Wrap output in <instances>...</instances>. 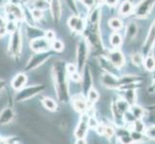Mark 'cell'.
<instances>
[{"instance_id":"6da1fadb","label":"cell","mask_w":155,"mask_h":144,"mask_svg":"<svg viewBox=\"0 0 155 144\" xmlns=\"http://www.w3.org/2000/svg\"><path fill=\"white\" fill-rule=\"evenodd\" d=\"M53 77L56 87L58 98L60 101H67L68 99V87L67 81V69L63 61L58 60L53 65Z\"/></svg>"},{"instance_id":"7a4b0ae2","label":"cell","mask_w":155,"mask_h":144,"mask_svg":"<svg viewBox=\"0 0 155 144\" xmlns=\"http://www.w3.org/2000/svg\"><path fill=\"white\" fill-rule=\"evenodd\" d=\"M89 55V42L86 39H80L76 48V66L78 72H83L86 67V62Z\"/></svg>"},{"instance_id":"3957f363","label":"cell","mask_w":155,"mask_h":144,"mask_svg":"<svg viewBox=\"0 0 155 144\" xmlns=\"http://www.w3.org/2000/svg\"><path fill=\"white\" fill-rule=\"evenodd\" d=\"M83 34L85 35V39L87 40V41L92 44L95 49H101L102 48L98 23H90V26L86 27Z\"/></svg>"},{"instance_id":"277c9868","label":"cell","mask_w":155,"mask_h":144,"mask_svg":"<svg viewBox=\"0 0 155 144\" xmlns=\"http://www.w3.org/2000/svg\"><path fill=\"white\" fill-rule=\"evenodd\" d=\"M155 0H141L134 9V14L137 18H146L153 10Z\"/></svg>"},{"instance_id":"5b68a950","label":"cell","mask_w":155,"mask_h":144,"mask_svg":"<svg viewBox=\"0 0 155 144\" xmlns=\"http://www.w3.org/2000/svg\"><path fill=\"white\" fill-rule=\"evenodd\" d=\"M52 54L49 52H40V53H36L35 55H33L31 57V59L29 60V62H27V65L25 66V70L29 71V70H33V69H36L37 67H39L40 66H41L46 60H48Z\"/></svg>"},{"instance_id":"8992f818","label":"cell","mask_w":155,"mask_h":144,"mask_svg":"<svg viewBox=\"0 0 155 144\" xmlns=\"http://www.w3.org/2000/svg\"><path fill=\"white\" fill-rule=\"evenodd\" d=\"M21 43H22V40H21V33L18 29H17L14 32H12V35H11L10 44H9L10 54L14 57L18 56L21 51Z\"/></svg>"},{"instance_id":"52a82bcc","label":"cell","mask_w":155,"mask_h":144,"mask_svg":"<svg viewBox=\"0 0 155 144\" xmlns=\"http://www.w3.org/2000/svg\"><path fill=\"white\" fill-rule=\"evenodd\" d=\"M45 89L44 85H36V86H32L20 89V91L15 96V100L17 101H25L31 97H33L36 94L40 93L41 91Z\"/></svg>"},{"instance_id":"ba28073f","label":"cell","mask_w":155,"mask_h":144,"mask_svg":"<svg viewBox=\"0 0 155 144\" xmlns=\"http://www.w3.org/2000/svg\"><path fill=\"white\" fill-rule=\"evenodd\" d=\"M68 25L73 33L83 34L86 29V21L79 14H73L68 20Z\"/></svg>"},{"instance_id":"9c48e42d","label":"cell","mask_w":155,"mask_h":144,"mask_svg":"<svg viewBox=\"0 0 155 144\" xmlns=\"http://www.w3.org/2000/svg\"><path fill=\"white\" fill-rule=\"evenodd\" d=\"M155 44V19L153 20L152 24L150 25V28L148 30V33L147 35V38L145 40V42L143 44L142 53L145 56L149 55V53L152 50V48Z\"/></svg>"},{"instance_id":"30bf717a","label":"cell","mask_w":155,"mask_h":144,"mask_svg":"<svg viewBox=\"0 0 155 144\" xmlns=\"http://www.w3.org/2000/svg\"><path fill=\"white\" fill-rule=\"evenodd\" d=\"M30 47L35 53L47 52L51 48V41L47 40L45 37H41L30 41Z\"/></svg>"},{"instance_id":"8fae6325","label":"cell","mask_w":155,"mask_h":144,"mask_svg":"<svg viewBox=\"0 0 155 144\" xmlns=\"http://www.w3.org/2000/svg\"><path fill=\"white\" fill-rule=\"evenodd\" d=\"M106 58L113 63L117 68H120L125 65V57L119 48H114L107 53Z\"/></svg>"},{"instance_id":"7c38bea8","label":"cell","mask_w":155,"mask_h":144,"mask_svg":"<svg viewBox=\"0 0 155 144\" xmlns=\"http://www.w3.org/2000/svg\"><path fill=\"white\" fill-rule=\"evenodd\" d=\"M101 81H102V84L105 87L109 88H119L121 87L120 80L117 78L114 74H111L108 72L103 74L102 77H101Z\"/></svg>"},{"instance_id":"4fadbf2b","label":"cell","mask_w":155,"mask_h":144,"mask_svg":"<svg viewBox=\"0 0 155 144\" xmlns=\"http://www.w3.org/2000/svg\"><path fill=\"white\" fill-rule=\"evenodd\" d=\"M7 15H10L15 21L24 19V11L17 4L11 3L6 7Z\"/></svg>"},{"instance_id":"5bb4252c","label":"cell","mask_w":155,"mask_h":144,"mask_svg":"<svg viewBox=\"0 0 155 144\" xmlns=\"http://www.w3.org/2000/svg\"><path fill=\"white\" fill-rule=\"evenodd\" d=\"M50 1V11L53 20L58 22L62 17V4L61 0H49Z\"/></svg>"},{"instance_id":"9a60e30c","label":"cell","mask_w":155,"mask_h":144,"mask_svg":"<svg viewBox=\"0 0 155 144\" xmlns=\"http://www.w3.org/2000/svg\"><path fill=\"white\" fill-rule=\"evenodd\" d=\"M134 9H135V6L133 5V3L130 0H124V1L120 4V6L119 8V14L121 17L127 18V17H129V15H131L132 14H134Z\"/></svg>"},{"instance_id":"2e32d148","label":"cell","mask_w":155,"mask_h":144,"mask_svg":"<svg viewBox=\"0 0 155 144\" xmlns=\"http://www.w3.org/2000/svg\"><path fill=\"white\" fill-rule=\"evenodd\" d=\"M83 90L84 91H87V93L89 92V90L91 88H93V75L92 72H91L89 66H86L83 70Z\"/></svg>"},{"instance_id":"e0dca14e","label":"cell","mask_w":155,"mask_h":144,"mask_svg":"<svg viewBox=\"0 0 155 144\" xmlns=\"http://www.w3.org/2000/svg\"><path fill=\"white\" fill-rule=\"evenodd\" d=\"M88 127H89V120L87 119L86 116H83L75 130V136L77 138H84V136H86L88 132Z\"/></svg>"},{"instance_id":"ac0fdd59","label":"cell","mask_w":155,"mask_h":144,"mask_svg":"<svg viewBox=\"0 0 155 144\" xmlns=\"http://www.w3.org/2000/svg\"><path fill=\"white\" fill-rule=\"evenodd\" d=\"M27 83V77L23 73H18L15 76L12 81V87L15 90H20L24 88V86Z\"/></svg>"},{"instance_id":"d6986e66","label":"cell","mask_w":155,"mask_h":144,"mask_svg":"<svg viewBox=\"0 0 155 144\" xmlns=\"http://www.w3.org/2000/svg\"><path fill=\"white\" fill-rule=\"evenodd\" d=\"M72 105H73V108L77 111H80V113H84V111L87 110L86 101H85V99L83 97H80L78 95H76L75 97L73 98Z\"/></svg>"},{"instance_id":"ffe728a7","label":"cell","mask_w":155,"mask_h":144,"mask_svg":"<svg viewBox=\"0 0 155 144\" xmlns=\"http://www.w3.org/2000/svg\"><path fill=\"white\" fill-rule=\"evenodd\" d=\"M26 34H27L28 39L32 40L38 38H41V37H45V32H44L39 28H36L34 26H29L27 28V31H26Z\"/></svg>"},{"instance_id":"44dd1931","label":"cell","mask_w":155,"mask_h":144,"mask_svg":"<svg viewBox=\"0 0 155 144\" xmlns=\"http://www.w3.org/2000/svg\"><path fill=\"white\" fill-rule=\"evenodd\" d=\"M138 34V26L135 22H129L125 28V38L129 40L135 39Z\"/></svg>"},{"instance_id":"7402d4cb","label":"cell","mask_w":155,"mask_h":144,"mask_svg":"<svg viewBox=\"0 0 155 144\" xmlns=\"http://www.w3.org/2000/svg\"><path fill=\"white\" fill-rule=\"evenodd\" d=\"M14 111L11 108H7L1 111L0 114V124H7L14 118Z\"/></svg>"},{"instance_id":"603a6c76","label":"cell","mask_w":155,"mask_h":144,"mask_svg":"<svg viewBox=\"0 0 155 144\" xmlns=\"http://www.w3.org/2000/svg\"><path fill=\"white\" fill-rule=\"evenodd\" d=\"M100 15H101V11L99 7H94L91 9V13L89 14V21L90 23H99L100 21Z\"/></svg>"},{"instance_id":"cb8c5ba5","label":"cell","mask_w":155,"mask_h":144,"mask_svg":"<svg viewBox=\"0 0 155 144\" xmlns=\"http://www.w3.org/2000/svg\"><path fill=\"white\" fill-rule=\"evenodd\" d=\"M32 9H38L41 11H45L50 9V1L49 0H32Z\"/></svg>"},{"instance_id":"d4e9b609","label":"cell","mask_w":155,"mask_h":144,"mask_svg":"<svg viewBox=\"0 0 155 144\" xmlns=\"http://www.w3.org/2000/svg\"><path fill=\"white\" fill-rule=\"evenodd\" d=\"M122 37L119 34V32H115L110 36V44L113 48H119L122 44Z\"/></svg>"},{"instance_id":"484cf974","label":"cell","mask_w":155,"mask_h":144,"mask_svg":"<svg viewBox=\"0 0 155 144\" xmlns=\"http://www.w3.org/2000/svg\"><path fill=\"white\" fill-rule=\"evenodd\" d=\"M108 24L110 26V28L112 30H114L115 32H119L120 30L124 28V23H122V21L119 18H113L109 19Z\"/></svg>"},{"instance_id":"4316f807","label":"cell","mask_w":155,"mask_h":144,"mask_svg":"<svg viewBox=\"0 0 155 144\" xmlns=\"http://www.w3.org/2000/svg\"><path fill=\"white\" fill-rule=\"evenodd\" d=\"M143 66H145V68L148 71L155 70V57L153 55L146 56L145 61H143Z\"/></svg>"},{"instance_id":"83f0119b","label":"cell","mask_w":155,"mask_h":144,"mask_svg":"<svg viewBox=\"0 0 155 144\" xmlns=\"http://www.w3.org/2000/svg\"><path fill=\"white\" fill-rule=\"evenodd\" d=\"M115 107L120 114H124V113H126L128 109H129V103H128L125 99H120L117 101Z\"/></svg>"},{"instance_id":"f1b7e54d","label":"cell","mask_w":155,"mask_h":144,"mask_svg":"<svg viewBox=\"0 0 155 144\" xmlns=\"http://www.w3.org/2000/svg\"><path fill=\"white\" fill-rule=\"evenodd\" d=\"M124 99L129 104H134L136 101V91L135 89H126L124 92Z\"/></svg>"},{"instance_id":"f546056e","label":"cell","mask_w":155,"mask_h":144,"mask_svg":"<svg viewBox=\"0 0 155 144\" xmlns=\"http://www.w3.org/2000/svg\"><path fill=\"white\" fill-rule=\"evenodd\" d=\"M42 105H44V107L45 109H47L48 110H51V111L55 110L57 109L56 102L53 99L48 98V97L44 98V100H42Z\"/></svg>"},{"instance_id":"4dcf8cb0","label":"cell","mask_w":155,"mask_h":144,"mask_svg":"<svg viewBox=\"0 0 155 144\" xmlns=\"http://www.w3.org/2000/svg\"><path fill=\"white\" fill-rule=\"evenodd\" d=\"M131 61L135 66H138L143 65V61H145L143 54V53H134L133 55H131Z\"/></svg>"},{"instance_id":"1f68e13d","label":"cell","mask_w":155,"mask_h":144,"mask_svg":"<svg viewBox=\"0 0 155 144\" xmlns=\"http://www.w3.org/2000/svg\"><path fill=\"white\" fill-rule=\"evenodd\" d=\"M51 48L55 52H62L64 50V43L60 40H54L51 41Z\"/></svg>"},{"instance_id":"d6a6232c","label":"cell","mask_w":155,"mask_h":144,"mask_svg":"<svg viewBox=\"0 0 155 144\" xmlns=\"http://www.w3.org/2000/svg\"><path fill=\"white\" fill-rule=\"evenodd\" d=\"M98 98H99L98 92L94 88H91L88 92V100L90 101V102L94 103V102H95V101H97Z\"/></svg>"},{"instance_id":"836d02e7","label":"cell","mask_w":155,"mask_h":144,"mask_svg":"<svg viewBox=\"0 0 155 144\" xmlns=\"http://www.w3.org/2000/svg\"><path fill=\"white\" fill-rule=\"evenodd\" d=\"M66 4L68 5V7L69 10L73 13V14H78V9H77V4H76V0H65Z\"/></svg>"},{"instance_id":"e575fe53","label":"cell","mask_w":155,"mask_h":144,"mask_svg":"<svg viewBox=\"0 0 155 144\" xmlns=\"http://www.w3.org/2000/svg\"><path fill=\"white\" fill-rule=\"evenodd\" d=\"M131 113L136 118H140V117H142L143 115V110L141 108V107L133 106V107H131Z\"/></svg>"},{"instance_id":"d590c367","label":"cell","mask_w":155,"mask_h":144,"mask_svg":"<svg viewBox=\"0 0 155 144\" xmlns=\"http://www.w3.org/2000/svg\"><path fill=\"white\" fill-rule=\"evenodd\" d=\"M32 17L35 20H41L44 18V11L38 10V9H32Z\"/></svg>"},{"instance_id":"8d00e7d4","label":"cell","mask_w":155,"mask_h":144,"mask_svg":"<svg viewBox=\"0 0 155 144\" xmlns=\"http://www.w3.org/2000/svg\"><path fill=\"white\" fill-rule=\"evenodd\" d=\"M66 69H67V73L69 74V75H72L75 72H78L77 66L75 65H73V63H68V65H66Z\"/></svg>"},{"instance_id":"74e56055","label":"cell","mask_w":155,"mask_h":144,"mask_svg":"<svg viewBox=\"0 0 155 144\" xmlns=\"http://www.w3.org/2000/svg\"><path fill=\"white\" fill-rule=\"evenodd\" d=\"M134 130L138 133H142L143 130H145V126H143V123L140 120L135 121L134 123Z\"/></svg>"},{"instance_id":"f35d334b","label":"cell","mask_w":155,"mask_h":144,"mask_svg":"<svg viewBox=\"0 0 155 144\" xmlns=\"http://www.w3.org/2000/svg\"><path fill=\"white\" fill-rule=\"evenodd\" d=\"M7 24L4 22V20L0 18V38H2V37L6 34L7 32Z\"/></svg>"},{"instance_id":"ab89813d","label":"cell","mask_w":155,"mask_h":144,"mask_svg":"<svg viewBox=\"0 0 155 144\" xmlns=\"http://www.w3.org/2000/svg\"><path fill=\"white\" fill-rule=\"evenodd\" d=\"M95 1H97V0H81V2L84 4V6L87 7L90 10L94 7Z\"/></svg>"},{"instance_id":"60d3db41","label":"cell","mask_w":155,"mask_h":144,"mask_svg":"<svg viewBox=\"0 0 155 144\" xmlns=\"http://www.w3.org/2000/svg\"><path fill=\"white\" fill-rule=\"evenodd\" d=\"M103 3L106 4L108 7H111V8H115L117 3H119V0H102Z\"/></svg>"},{"instance_id":"b9f144b4","label":"cell","mask_w":155,"mask_h":144,"mask_svg":"<svg viewBox=\"0 0 155 144\" xmlns=\"http://www.w3.org/2000/svg\"><path fill=\"white\" fill-rule=\"evenodd\" d=\"M120 141L122 144H131L133 142V138L128 136H120Z\"/></svg>"},{"instance_id":"7bdbcfd3","label":"cell","mask_w":155,"mask_h":144,"mask_svg":"<svg viewBox=\"0 0 155 144\" xmlns=\"http://www.w3.org/2000/svg\"><path fill=\"white\" fill-rule=\"evenodd\" d=\"M45 38L48 40H50V41H53L54 40H56L55 39V33L53 31H51V30H48L47 32H45Z\"/></svg>"},{"instance_id":"ee69618b","label":"cell","mask_w":155,"mask_h":144,"mask_svg":"<svg viewBox=\"0 0 155 144\" xmlns=\"http://www.w3.org/2000/svg\"><path fill=\"white\" fill-rule=\"evenodd\" d=\"M147 135L150 138H155V126H150L147 128Z\"/></svg>"},{"instance_id":"f6af8a7d","label":"cell","mask_w":155,"mask_h":144,"mask_svg":"<svg viewBox=\"0 0 155 144\" xmlns=\"http://www.w3.org/2000/svg\"><path fill=\"white\" fill-rule=\"evenodd\" d=\"M104 134L106 135V136H107V137H111L112 136L114 135V130L112 129L111 127H105Z\"/></svg>"},{"instance_id":"bcb514c9","label":"cell","mask_w":155,"mask_h":144,"mask_svg":"<svg viewBox=\"0 0 155 144\" xmlns=\"http://www.w3.org/2000/svg\"><path fill=\"white\" fill-rule=\"evenodd\" d=\"M131 137L133 138V140H141L142 139V136L140 135V133H138V132L133 133L131 135Z\"/></svg>"},{"instance_id":"7dc6e473","label":"cell","mask_w":155,"mask_h":144,"mask_svg":"<svg viewBox=\"0 0 155 144\" xmlns=\"http://www.w3.org/2000/svg\"><path fill=\"white\" fill-rule=\"evenodd\" d=\"M71 79L73 80V81L75 82H79L80 80H81V77H80V73L79 72H75L74 74H72V75H71Z\"/></svg>"},{"instance_id":"c3c4849f","label":"cell","mask_w":155,"mask_h":144,"mask_svg":"<svg viewBox=\"0 0 155 144\" xmlns=\"http://www.w3.org/2000/svg\"><path fill=\"white\" fill-rule=\"evenodd\" d=\"M134 117H135V116L132 114V113H130V114H129V113H127V114H125V119H126V121H130V122H131L133 119H134Z\"/></svg>"},{"instance_id":"681fc988","label":"cell","mask_w":155,"mask_h":144,"mask_svg":"<svg viewBox=\"0 0 155 144\" xmlns=\"http://www.w3.org/2000/svg\"><path fill=\"white\" fill-rule=\"evenodd\" d=\"M89 125L91 127H97V120L94 119V118H91L89 120Z\"/></svg>"},{"instance_id":"f907efd6","label":"cell","mask_w":155,"mask_h":144,"mask_svg":"<svg viewBox=\"0 0 155 144\" xmlns=\"http://www.w3.org/2000/svg\"><path fill=\"white\" fill-rule=\"evenodd\" d=\"M76 144H87V142L84 138H78V140L76 141Z\"/></svg>"},{"instance_id":"816d5d0a","label":"cell","mask_w":155,"mask_h":144,"mask_svg":"<svg viewBox=\"0 0 155 144\" xmlns=\"http://www.w3.org/2000/svg\"><path fill=\"white\" fill-rule=\"evenodd\" d=\"M5 88V82L3 81V80H0V91Z\"/></svg>"},{"instance_id":"f5cc1de1","label":"cell","mask_w":155,"mask_h":144,"mask_svg":"<svg viewBox=\"0 0 155 144\" xmlns=\"http://www.w3.org/2000/svg\"><path fill=\"white\" fill-rule=\"evenodd\" d=\"M4 2V0H0V6H1V4Z\"/></svg>"},{"instance_id":"db71d44e","label":"cell","mask_w":155,"mask_h":144,"mask_svg":"<svg viewBox=\"0 0 155 144\" xmlns=\"http://www.w3.org/2000/svg\"><path fill=\"white\" fill-rule=\"evenodd\" d=\"M152 49H154V57H155V44H154V46H153Z\"/></svg>"}]
</instances>
